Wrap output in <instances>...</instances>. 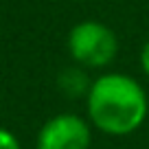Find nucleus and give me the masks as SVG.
Wrapping results in <instances>:
<instances>
[{
  "instance_id": "nucleus-1",
  "label": "nucleus",
  "mask_w": 149,
  "mask_h": 149,
  "mask_svg": "<svg viewBox=\"0 0 149 149\" xmlns=\"http://www.w3.org/2000/svg\"><path fill=\"white\" fill-rule=\"evenodd\" d=\"M86 110L92 127L107 136H127L147 118L149 101L143 86L123 72H105L90 84Z\"/></svg>"
},
{
  "instance_id": "nucleus-2",
  "label": "nucleus",
  "mask_w": 149,
  "mask_h": 149,
  "mask_svg": "<svg viewBox=\"0 0 149 149\" xmlns=\"http://www.w3.org/2000/svg\"><path fill=\"white\" fill-rule=\"evenodd\" d=\"M68 53L86 68H105L118 53L116 33L99 20H84L70 29Z\"/></svg>"
},
{
  "instance_id": "nucleus-3",
  "label": "nucleus",
  "mask_w": 149,
  "mask_h": 149,
  "mask_svg": "<svg viewBox=\"0 0 149 149\" xmlns=\"http://www.w3.org/2000/svg\"><path fill=\"white\" fill-rule=\"evenodd\" d=\"M92 125L77 114H57L37 132L35 149H90Z\"/></svg>"
},
{
  "instance_id": "nucleus-4",
  "label": "nucleus",
  "mask_w": 149,
  "mask_h": 149,
  "mask_svg": "<svg viewBox=\"0 0 149 149\" xmlns=\"http://www.w3.org/2000/svg\"><path fill=\"white\" fill-rule=\"evenodd\" d=\"M59 86L66 90L68 97H79V94H88L90 81L86 79V72L79 68H68L59 77Z\"/></svg>"
},
{
  "instance_id": "nucleus-5",
  "label": "nucleus",
  "mask_w": 149,
  "mask_h": 149,
  "mask_svg": "<svg viewBox=\"0 0 149 149\" xmlns=\"http://www.w3.org/2000/svg\"><path fill=\"white\" fill-rule=\"evenodd\" d=\"M0 149H22V145L15 138V134L9 132L7 127H0Z\"/></svg>"
},
{
  "instance_id": "nucleus-6",
  "label": "nucleus",
  "mask_w": 149,
  "mask_h": 149,
  "mask_svg": "<svg viewBox=\"0 0 149 149\" xmlns=\"http://www.w3.org/2000/svg\"><path fill=\"white\" fill-rule=\"evenodd\" d=\"M140 68H143V72L149 77V40L143 44V48H140Z\"/></svg>"
}]
</instances>
